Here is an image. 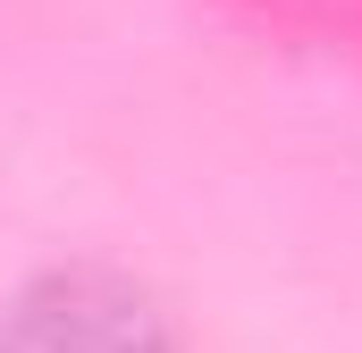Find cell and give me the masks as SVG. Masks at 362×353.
<instances>
[{"label": "cell", "mask_w": 362, "mask_h": 353, "mask_svg": "<svg viewBox=\"0 0 362 353\" xmlns=\"http://www.w3.org/2000/svg\"><path fill=\"white\" fill-rule=\"evenodd\" d=\"M0 353H185L169 303L110 261H51L0 303Z\"/></svg>", "instance_id": "obj_1"}]
</instances>
